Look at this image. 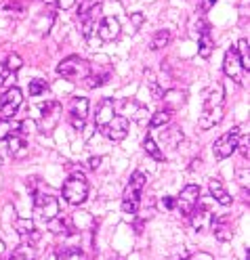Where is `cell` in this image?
<instances>
[{
  "label": "cell",
  "instance_id": "obj_1",
  "mask_svg": "<svg viewBox=\"0 0 250 260\" xmlns=\"http://www.w3.org/2000/svg\"><path fill=\"white\" fill-rule=\"evenodd\" d=\"M143 187H145V174L135 170L130 174L128 185L124 187V193H122V212L124 214H137Z\"/></svg>",
  "mask_w": 250,
  "mask_h": 260
},
{
  "label": "cell",
  "instance_id": "obj_2",
  "mask_svg": "<svg viewBox=\"0 0 250 260\" xmlns=\"http://www.w3.org/2000/svg\"><path fill=\"white\" fill-rule=\"evenodd\" d=\"M87 198H89V181L85 178V174L82 172L70 174V178L63 183V200L72 206H80L82 202H87Z\"/></svg>",
  "mask_w": 250,
  "mask_h": 260
},
{
  "label": "cell",
  "instance_id": "obj_3",
  "mask_svg": "<svg viewBox=\"0 0 250 260\" xmlns=\"http://www.w3.org/2000/svg\"><path fill=\"white\" fill-rule=\"evenodd\" d=\"M57 74L63 76L65 80H70V82H80V80H85L91 74V63L72 55L57 65Z\"/></svg>",
  "mask_w": 250,
  "mask_h": 260
},
{
  "label": "cell",
  "instance_id": "obj_4",
  "mask_svg": "<svg viewBox=\"0 0 250 260\" xmlns=\"http://www.w3.org/2000/svg\"><path fill=\"white\" fill-rule=\"evenodd\" d=\"M240 135H242L240 128H233V130H229V133H225V135H221L219 139H216L214 145H212L214 157H216V159H227V157H231L233 151H238Z\"/></svg>",
  "mask_w": 250,
  "mask_h": 260
},
{
  "label": "cell",
  "instance_id": "obj_5",
  "mask_svg": "<svg viewBox=\"0 0 250 260\" xmlns=\"http://www.w3.org/2000/svg\"><path fill=\"white\" fill-rule=\"evenodd\" d=\"M34 208L44 222L59 216V202H57V198H53V195H48V193L34 191Z\"/></svg>",
  "mask_w": 250,
  "mask_h": 260
},
{
  "label": "cell",
  "instance_id": "obj_6",
  "mask_svg": "<svg viewBox=\"0 0 250 260\" xmlns=\"http://www.w3.org/2000/svg\"><path fill=\"white\" fill-rule=\"evenodd\" d=\"M59 120H61V105L57 101H48L46 105H42V116L36 122V128L44 135H51L57 128Z\"/></svg>",
  "mask_w": 250,
  "mask_h": 260
},
{
  "label": "cell",
  "instance_id": "obj_7",
  "mask_svg": "<svg viewBox=\"0 0 250 260\" xmlns=\"http://www.w3.org/2000/svg\"><path fill=\"white\" fill-rule=\"evenodd\" d=\"M21 103H23V92L17 86H11L3 94V99H0V118L3 120H13V116L21 107Z\"/></svg>",
  "mask_w": 250,
  "mask_h": 260
},
{
  "label": "cell",
  "instance_id": "obj_8",
  "mask_svg": "<svg viewBox=\"0 0 250 260\" xmlns=\"http://www.w3.org/2000/svg\"><path fill=\"white\" fill-rule=\"evenodd\" d=\"M175 202H177V210L181 212V216H189L200 204V187L198 185H187Z\"/></svg>",
  "mask_w": 250,
  "mask_h": 260
},
{
  "label": "cell",
  "instance_id": "obj_9",
  "mask_svg": "<svg viewBox=\"0 0 250 260\" xmlns=\"http://www.w3.org/2000/svg\"><path fill=\"white\" fill-rule=\"evenodd\" d=\"M101 135H105L109 141L118 143V141H124L126 135H128V120L124 116H118V113H114V118L99 130Z\"/></svg>",
  "mask_w": 250,
  "mask_h": 260
},
{
  "label": "cell",
  "instance_id": "obj_10",
  "mask_svg": "<svg viewBox=\"0 0 250 260\" xmlns=\"http://www.w3.org/2000/svg\"><path fill=\"white\" fill-rule=\"evenodd\" d=\"M87 116H89V99L87 96H74L72 99V105H70V122L76 130H82L85 128V122H87Z\"/></svg>",
  "mask_w": 250,
  "mask_h": 260
},
{
  "label": "cell",
  "instance_id": "obj_11",
  "mask_svg": "<svg viewBox=\"0 0 250 260\" xmlns=\"http://www.w3.org/2000/svg\"><path fill=\"white\" fill-rule=\"evenodd\" d=\"M223 72H225L227 78L233 80V82H238V84L244 82V76H242L244 68H242V63H240V57H238V53H236V48H229V51L225 53V59H223Z\"/></svg>",
  "mask_w": 250,
  "mask_h": 260
},
{
  "label": "cell",
  "instance_id": "obj_12",
  "mask_svg": "<svg viewBox=\"0 0 250 260\" xmlns=\"http://www.w3.org/2000/svg\"><path fill=\"white\" fill-rule=\"evenodd\" d=\"M189 216H191V226H193L198 233H206V231H210V229H212V224L216 222L214 214L210 212V210H206V208H202V210H198V208H196Z\"/></svg>",
  "mask_w": 250,
  "mask_h": 260
},
{
  "label": "cell",
  "instance_id": "obj_13",
  "mask_svg": "<svg viewBox=\"0 0 250 260\" xmlns=\"http://www.w3.org/2000/svg\"><path fill=\"white\" fill-rule=\"evenodd\" d=\"M97 31H99V38L103 42H114L120 36V21L116 17H103L97 25Z\"/></svg>",
  "mask_w": 250,
  "mask_h": 260
},
{
  "label": "cell",
  "instance_id": "obj_14",
  "mask_svg": "<svg viewBox=\"0 0 250 260\" xmlns=\"http://www.w3.org/2000/svg\"><path fill=\"white\" fill-rule=\"evenodd\" d=\"M225 103V88L221 82H214L206 88L204 92V109H216V107H223Z\"/></svg>",
  "mask_w": 250,
  "mask_h": 260
},
{
  "label": "cell",
  "instance_id": "obj_15",
  "mask_svg": "<svg viewBox=\"0 0 250 260\" xmlns=\"http://www.w3.org/2000/svg\"><path fill=\"white\" fill-rule=\"evenodd\" d=\"M208 191H210V198H212L216 204H221V206H231V198H229V193H227L225 185L221 183V178H210Z\"/></svg>",
  "mask_w": 250,
  "mask_h": 260
},
{
  "label": "cell",
  "instance_id": "obj_16",
  "mask_svg": "<svg viewBox=\"0 0 250 260\" xmlns=\"http://www.w3.org/2000/svg\"><path fill=\"white\" fill-rule=\"evenodd\" d=\"M223 107H216V109H202V116L198 120V126L202 130H208L212 126H216L221 120H223Z\"/></svg>",
  "mask_w": 250,
  "mask_h": 260
},
{
  "label": "cell",
  "instance_id": "obj_17",
  "mask_svg": "<svg viewBox=\"0 0 250 260\" xmlns=\"http://www.w3.org/2000/svg\"><path fill=\"white\" fill-rule=\"evenodd\" d=\"M114 113H116V109H114V101L112 99H103L101 101V105H99V109H97V116H95V126L101 130L112 118H114Z\"/></svg>",
  "mask_w": 250,
  "mask_h": 260
},
{
  "label": "cell",
  "instance_id": "obj_18",
  "mask_svg": "<svg viewBox=\"0 0 250 260\" xmlns=\"http://www.w3.org/2000/svg\"><path fill=\"white\" fill-rule=\"evenodd\" d=\"M9 153H11L15 159H21V157H25V155L30 153V147H27V143H25L21 137L11 135V137H9Z\"/></svg>",
  "mask_w": 250,
  "mask_h": 260
},
{
  "label": "cell",
  "instance_id": "obj_19",
  "mask_svg": "<svg viewBox=\"0 0 250 260\" xmlns=\"http://www.w3.org/2000/svg\"><path fill=\"white\" fill-rule=\"evenodd\" d=\"M160 101H164V105H166L164 109H169V111L179 109L181 105H185V92H181V90H169V92L162 94Z\"/></svg>",
  "mask_w": 250,
  "mask_h": 260
},
{
  "label": "cell",
  "instance_id": "obj_20",
  "mask_svg": "<svg viewBox=\"0 0 250 260\" xmlns=\"http://www.w3.org/2000/svg\"><path fill=\"white\" fill-rule=\"evenodd\" d=\"M9 260H36V248L34 243H27V241H21V246L17 248Z\"/></svg>",
  "mask_w": 250,
  "mask_h": 260
},
{
  "label": "cell",
  "instance_id": "obj_21",
  "mask_svg": "<svg viewBox=\"0 0 250 260\" xmlns=\"http://www.w3.org/2000/svg\"><path fill=\"white\" fill-rule=\"evenodd\" d=\"M248 46H250V44H248L246 38H242V40L238 42V46H233V48H236V53H238V57H240L242 68H244L246 72H250V48H248Z\"/></svg>",
  "mask_w": 250,
  "mask_h": 260
},
{
  "label": "cell",
  "instance_id": "obj_22",
  "mask_svg": "<svg viewBox=\"0 0 250 260\" xmlns=\"http://www.w3.org/2000/svg\"><path fill=\"white\" fill-rule=\"evenodd\" d=\"M212 48H214V44H212V38H210V31L198 38V55L202 59H208L212 55Z\"/></svg>",
  "mask_w": 250,
  "mask_h": 260
},
{
  "label": "cell",
  "instance_id": "obj_23",
  "mask_svg": "<svg viewBox=\"0 0 250 260\" xmlns=\"http://www.w3.org/2000/svg\"><path fill=\"white\" fill-rule=\"evenodd\" d=\"M171 38H173L171 29H166V27H164V29H158V31H156V36H154V40H152V51H160V48L169 46Z\"/></svg>",
  "mask_w": 250,
  "mask_h": 260
},
{
  "label": "cell",
  "instance_id": "obj_24",
  "mask_svg": "<svg viewBox=\"0 0 250 260\" xmlns=\"http://www.w3.org/2000/svg\"><path fill=\"white\" fill-rule=\"evenodd\" d=\"M181 139H183V135H181V130H179L177 126L166 128L164 133H162V143L169 145V147H177V143H179Z\"/></svg>",
  "mask_w": 250,
  "mask_h": 260
},
{
  "label": "cell",
  "instance_id": "obj_25",
  "mask_svg": "<svg viewBox=\"0 0 250 260\" xmlns=\"http://www.w3.org/2000/svg\"><path fill=\"white\" fill-rule=\"evenodd\" d=\"M171 118H173V111H169V109H160V111L154 113L152 118H149V126H152V128H160V126H164V124H169Z\"/></svg>",
  "mask_w": 250,
  "mask_h": 260
},
{
  "label": "cell",
  "instance_id": "obj_26",
  "mask_svg": "<svg viewBox=\"0 0 250 260\" xmlns=\"http://www.w3.org/2000/svg\"><path fill=\"white\" fill-rule=\"evenodd\" d=\"M59 260H87V254L82 252V248H78V246H70V248L61 250Z\"/></svg>",
  "mask_w": 250,
  "mask_h": 260
},
{
  "label": "cell",
  "instance_id": "obj_27",
  "mask_svg": "<svg viewBox=\"0 0 250 260\" xmlns=\"http://www.w3.org/2000/svg\"><path fill=\"white\" fill-rule=\"evenodd\" d=\"M143 149H145V153H147V155H152V157H154V159H158V161H162V159H164V153L160 151L158 143H156L152 137H145V141H143Z\"/></svg>",
  "mask_w": 250,
  "mask_h": 260
},
{
  "label": "cell",
  "instance_id": "obj_28",
  "mask_svg": "<svg viewBox=\"0 0 250 260\" xmlns=\"http://www.w3.org/2000/svg\"><path fill=\"white\" fill-rule=\"evenodd\" d=\"M210 231H214V237L219 241H231V237H233V231L229 229L225 222H214Z\"/></svg>",
  "mask_w": 250,
  "mask_h": 260
},
{
  "label": "cell",
  "instance_id": "obj_29",
  "mask_svg": "<svg viewBox=\"0 0 250 260\" xmlns=\"http://www.w3.org/2000/svg\"><path fill=\"white\" fill-rule=\"evenodd\" d=\"M15 231H17L21 237L32 235V233H34V220H32V218H17V220H15Z\"/></svg>",
  "mask_w": 250,
  "mask_h": 260
},
{
  "label": "cell",
  "instance_id": "obj_30",
  "mask_svg": "<svg viewBox=\"0 0 250 260\" xmlns=\"http://www.w3.org/2000/svg\"><path fill=\"white\" fill-rule=\"evenodd\" d=\"M17 128H19L17 122H13V120H0V141L9 139Z\"/></svg>",
  "mask_w": 250,
  "mask_h": 260
},
{
  "label": "cell",
  "instance_id": "obj_31",
  "mask_svg": "<svg viewBox=\"0 0 250 260\" xmlns=\"http://www.w3.org/2000/svg\"><path fill=\"white\" fill-rule=\"evenodd\" d=\"M27 90H30V94H32V96H38V94H42V92H46V90H48V84H46V80L36 78V80H30Z\"/></svg>",
  "mask_w": 250,
  "mask_h": 260
},
{
  "label": "cell",
  "instance_id": "obj_32",
  "mask_svg": "<svg viewBox=\"0 0 250 260\" xmlns=\"http://www.w3.org/2000/svg\"><path fill=\"white\" fill-rule=\"evenodd\" d=\"M7 70H9V74H15V72H19L21 70V65H23V61H21V57L17 55V53H13V55H9L7 57Z\"/></svg>",
  "mask_w": 250,
  "mask_h": 260
},
{
  "label": "cell",
  "instance_id": "obj_33",
  "mask_svg": "<svg viewBox=\"0 0 250 260\" xmlns=\"http://www.w3.org/2000/svg\"><path fill=\"white\" fill-rule=\"evenodd\" d=\"M46 224H48V229H51L53 233H63V231H68V224H65V220L59 218V216H55L53 220H48Z\"/></svg>",
  "mask_w": 250,
  "mask_h": 260
},
{
  "label": "cell",
  "instance_id": "obj_34",
  "mask_svg": "<svg viewBox=\"0 0 250 260\" xmlns=\"http://www.w3.org/2000/svg\"><path fill=\"white\" fill-rule=\"evenodd\" d=\"M107 78H109L107 74H105V76H93V74H89V76L85 78V80H89V82H85V84H87L89 88H97V86L105 84V82H107Z\"/></svg>",
  "mask_w": 250,
  "mask_h": 260
},
{
  "label": "cell",
  "instance_id": "obj_35",
  "mask_svg": "<svg viewBox=\"0 0 250 260\" xmlns=\"http://www.w3.org/2000/svg\"><path fill=\"white\" fill-rule=\"evenodd\" d=\"M250 139L246 137V135H240V141H238V149L242 151V157L244 159H248V155H250Z\"/></svg>",
  "mask_w": 250,
  "mask_h": 260
},
{
  "label": "cell",
  "instance_id": "obj_36",
  "mask_svg": "<svg viewBox=\"0 0 250 260\" xmlns=\"http://www.w3.org/2000/svg\"><path fill=\"white\" fill-rule=\"evenodd\" d=\"M160 208H162V210H169V212H173V210L177 208L175 198H169V195H166V198H162V200H160Z\"/></svg>",
  "mask_w": 250,
  "mask_h": 260
},
{
  "label": "cell",
  "instance_id": "obj_37",
  "mask_svg": "<svg viewBox=\"0 0 250 260\" xmlns=\"http://www.w3.org/2000/svg\"><path fill=\"white\" fill-rule=\"evenodd\" d=\"M32 130H36V122H34V120H23V122L19 124V133L27 135V133H32Z\"/></svg>",
  "mask_w": 250,
  "mask_h": 260
},
{
  "label": "cell",
  "instance_id": "obj_38",
  "mask_svg": "<svg viewBox=\"0 0 250 260\" xmlns=\"http://www.w3.org/2000/svg\"><path fill=\"white\" fill-rule=\"evenodd\" d=\"M248 178H250L248 168H240V170H238V181H240V185H242L244 189L248 187Z\"/></svg>",
  "mask_w": 250,
  "mask_h": 260
},
{
  "label": "cell",
  "instance_id": "obj_39",
  "mask_svg": "<svg viewBox=\"0 0 250 260\" xmlns=\"http://www.w3.org/2000/svg\"><path fill=\"white\" fill-rule=\"evenodd\" d=\"M214 3H216V0H198V9L202 13H206V11H210L214 7Z\"/></svg>",
  "mask_w": 250,
  "mask_h": 260
},
{
  "label": "cell",
  "instance_id": "obj_40",
  "mask_svg": "<svg viewBox=\"0 0 250 260\" xmlns=\"http://www.w3.org/2000/svg\"><path fill=\"white\" fill-rule=\"evenodd\" d=\"M187 260H214L210 254H206V252H196V254H191Z\"/></svg>",
  "mask_w": 250,
  "mask_h": 260
},
{
  "label": "cell",
  "instance_id": "obj_41",
  "mask_svg": "<svg viewBox=\"0 0 250 260\" xmlns=\"http://www.w3.org/2000/svg\"><path fill=\"white\" fill-rule=\"evenodd\" d=\"M7 78H9V70H7V65L0 61V86H3L7 82Z\"/></svg>",
  "mask_w": 250,
  "mask_h": 260
},
{
  "label": "cell",
  "instance_id": "obj_42",
  "mask_svg": "<svg viewBox=\"0 0 250 260\" xmlns=\"http://www.w3.org/2000/svg\"><path fill=\"white\" fill-rule=\"evenodd\" d=\"M55 3H57V7H59V9L68 11V9H72V7H74L76 0H55Z\"/></svg>",
  "mask_w": 250,
  "mask_h": 260
},
{
  "label": "cell",
  "instance_id": "obj_43",
  "mask_svg": "<svg viewBox=\"0 0 250 260\" xmlns=\"http://www.w3.org/2000/svg\"><path fill=\"white\" fill-rule=\"evenodd\" d=\"M130 21L135 23V25H141V23H143V15H141V13H132V15H130Z\"/></svg>",
  "mask_w": 250,
  "mask_h": 260
},
{
  "label": "cell",
  "instance_id": "obj_44",
  "mask_svg": "<svg viewBox=\"0 0 250 260\" xmlns=\"http://www.w3.org/2000/svg\"><path fill=\"white\" fill-rule=\"evenodd\" d=\"M99 164H101V157H91V159H89V166H91L93 170H97Z\"/></svg>",
  "mask_w": 250,
  "mask_h": 260
},
{
  "label": "cell",
  "instance_id": "obj_45",
  "mask_svg": "<svg viewBox=\"0 0 250 260\" xmlns=\"http://www.w3.org/2000/svg\"><path fill=\"white\" fill-rule=\"evenodd\" d=\"M5 254H7V248H5V243L0 241V260H5Z\"/></svg>",
  "mask_w": 250,
  "mask_h": 260
},
{
  "label": "cell",
  "instance_id": "obj_46",
  "mask_svg": "<svg viewBox=\"0 0 250 260\" xmlns=\"http://www.w3.org/2000/svg\"><path fill=\"white\" fill-rule=\"evenodd\" d=\"M44 3H46V5H48V3H55V0H44Z\"/></svg>",
  "mask_w": 250,
  "mask_h": 260
},
{
  "label": "cell",
  "instance_id": "obj_47",
  "mask_svg": "<svg viewBox=\"0 0 250 260\" xmlns=\"http://www.w3.org/2000/svg\"><path fill=\"white\" fill-rule=\"evenodd\" d=\"M171 260H183V258H171Z\"/></svg>",
  "mask_w": 250,
  "mask_h": 260
},
{
  "label": "cell",
  "instance_id": "obj_48",
  "mask_svg": "<svg viewBox=\"0 0 250 260\" xmlns=\"http://www.w3.org/2000/svg\"><path fill=\"white\" fill-rule=\"evenodd\" d=\"M0 3H3V0H0Z\"/></svg>",
  "mask_w": 250,
  "mask_h": 260
}]
</instances>
